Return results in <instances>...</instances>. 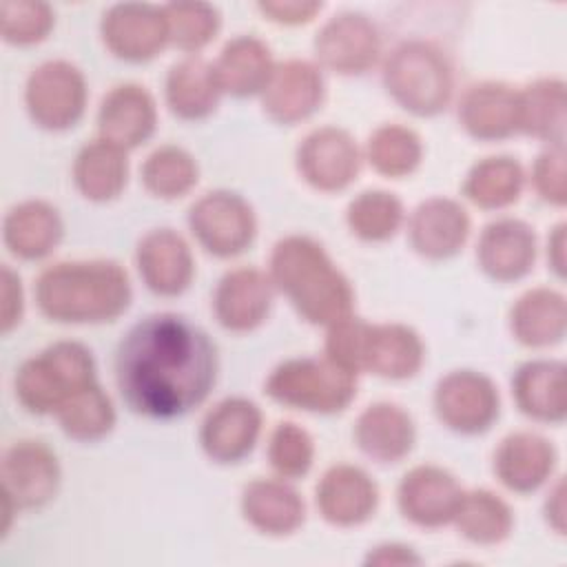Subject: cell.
I'll list each match as a JSON object with an SVG mask.
<instances>
[{"mask_svg": "<svg viewBox=\"0 0 567 567\" xmlns=\"http://www.w3.org/2000/svg\"><path fill=\"white\" fill-rule=\"evenodd\" d=\"M219 372L215 341L173 312L128 328L115 352V381L124 403L148 419H177L204 403Z\"/></svg>", "mask_w": 567, "mask_h": 567, "instance_id": "6da1fadb", "label": "cell"}, {"mask_svg": "<svg viewBox=\"0 0 567 567\" xmlns=\"http://www.w3.org/2000/svg\"><path fill=\"white\" fill-rule=\"evenodd\" d=\"M268 275L301 319L332 326L352 315L354 290L326 248L308 235H288L272 246Z\"/></svg>", "mask_w": 567, "mask_h": 567, "instance_id": "7a4b0ae2", "label": "cell"}, {"mask_svg": "<svg viewBox=\"0 0 567 567\" xmlns=\"http://www.w3.org/2000/svg\"><path fill=\"white\" fill-rule=\"evenodd\" d=\"M35 303L55 323L115 321L133 299L126 270L111 259L58 261L35 279Z\"/></svg>", "mask_w": 567, "mask_h": 567, "instance_id": "3957f363", "label": "cell"}, {"mask_svg": "<svg viewBox=\"0 0 567 567\" xmlns=\"http://www.w3.org/2000/svg\"><path fill=\"white\" fill-rule=\"evenodd\" d=\"M383 86L403 111L432 117L450 106L454 69L439 44L412 38L388 53L383 62Z\"/></svg>", "mask_w": 567, "mask_h": 567, "instance_id": "277c9868", "label": "cell"}, {"mask_svg": "<svg viewBox=\"0 0 567 567\" xmlns=\"http://www.w3.org/2000/svg\"><path fill=\"white\" fill-rule=\"evenodd\" d=\"M93 352L80 341H55L22 361L13 377L18 403L31 414H55L78 390L97 381Z\"/></svg>", "mask_w": 567, "mask_h": 567, "instance_id": "5b68a950", "label": "cell"}, {"mask_svg": "<svg viewBox=\"0 0 567 567\" xmlns=\"http://www.w3.org/2000/svg\"><path fill=\"white\" fill-rule=\"evenodd\" d=\"M264 392L284 408L312 414L343 412L357 396V374L323 357H297L279 363Z\"/></svg>", "mask_w": 567, "mask_h": 567, "instance_id": "8992f818", "label": "cell"}, {"mask_svg": "<svg viewBox=\"0 0 567 567\" xmlns=\"http://www.w3.org/2000/svg\"><path fill=\"white\" fill-rule=\"evenodd\" d=\"M186 219L197 244L219 259L241 255L257 237V215L248 199L235 190L204 193L193 202Z\"/></svg>", "mask_w": 567, "mask_h": 567, "instance_id": "52a82bcc", "label": "cell"}, {"mask_svg": "<svg viewBox=\"0 0 567 567\" xmlns=\"http://www.w3.org/2000/svg\"><path fill=\"white\" fill-rule=\"evenodd\" d=\"M86 78L69 60L38 64L24 84L27 113L44 131L73 128L86 111Z\"/></svg>", "mask_w": 567, "mask_h": 567, "instance_id": "ba28073f", "label": "cell"}, {"mask_svg": "<svg viewBox=\"0 0 567 567\" xmlns=\"http://www.w3.org/2000/svg\"><path fill=\"white\" fill-rule=\"evenodd\" d=\"M436 419L452 432L476 436L487 432L501 412L496 383L476 370H452L434 388Z\"/></svg>", "mask_w": 567, "mask_h": 567, "instance_id": "9c48e42d", "label": "cell"}, {"mask_svg": "<svg viewBox=\"0 0 567 567\" xmlns=\"http://www.w3.org/2000/svg\"><path fill=\"white\" fill-rule=\"evenodd\" d=\"M361 159L357 140L341 126L312 128L295 151L297 173L321 193L346 190L359 177Z\"/></svg>", "mask_w": 567, "mask_h": 567, "instance_id": "30bf717a", "label": "cell"}, {"mask_svg": "<svg viewBox=\"0 0 567 567\" xmlns=\"http://www.w3.org/2000/svg\"><path fill=\"white\" fill-rule=\"evenodd\" d=\"M2 498L16 509H38L51 503L60 489V463L55 452L35 439L11 443L0 465Z\"/></svg>", "mask_w": 567, "mask_h": 567, "instance_id": "8fae6325", "label": "cell"}, {"mask_svg": "<svg viewBox=\"0 0 567 567\" xmlns=\"http://www.w3.org/2000/svg\"><path fill=\"white\" fill-rule=\"evenodd\" d=\"M312 47L321 69L339 75H361L381 58V33L365 13L341 11L323 22Z\"/></svg>", "mask_w": 567, "mask_h": 567, "instance_id": "7c38bea8", "label": "cell"}, {"mask_svg": "<svg viewBox=\"0 0 567 567\" xmlns=\"http://www.w3.org/2000/svg\"><path fill=\"white\" fill-rule=\"evenodd\" d=\"M465 489L441 465H414L396 487V505L405 520L423 529H439L454 520Z\"/></svg>", "mask_w": 567, "mask_h": 567, "instance_id": "4fadbf2b", "label": "cell"}, {"mask_svg": "<svg viewBox=\"0 0 567 567\" xmlns=\"http://www.w3.org/2000/svg\"><path fill=\"white\" fill-rule=\"evenodd\" d=\"M261 425L264 414L255 401L246 396H226L202 419L199 445L210 461L233 465L255 450Z\"/></svg>", "mask_w": 567, "mask_h": 567, "instance_id": "5bb4252c", "label": "cell"}, {"mask_svg": "<svg viewBox=\"0 0 567 567\" xmlns=\"http://www.w3.org/2000/svg\"><path fill=\"white\" fill-rule=\"evenodd\" d=\"M100 33L104 47L124 62H148L171 44L164 9L142 2H120L106 9Z\"/></svg>", "mask_w": 567, "mask_h": 567, "instance_id": "9a60e30c", "label": "cell"}, {"mask_svg": "<svg viewBox=\"0 0 567 567\" xmlns=\"http://www.w3.org/2000/svg\"><path fill=\"white\" fill-rule=\"evenodd\" d=\"M264 113L284 126L299 124L315 115L326 97L321 66L310 60L290 58L275 64V71L261 91Z\"/></svg>", "mask_w": 567, "mask_h": 567, "instance_id": "2e32d148", "label": "cell"}, {"mask_svg": "<svg viewBox=\"0 0 567 567\" xmlns=\"http://www.w3.org/2000/svg\"><path fill=\"white\" fill-rule=\"evenodd\" d=\"M321 518L334 527H357L379 507V485L359 465L337 463L323 472L315 489Z\"/></svg>", "mask_w": 567, "mask_h": 567, "instance_id": "e0dca14e", "label": "cell"}, {"mask_svg": "<svg viewBox=\"0 0 567 567\" xmlns=\"http://www.w3.org/2000/svg\"><path fill=\"white\" fill-rule=\"evenodd\" d=\"M272 297L275 284L268 272L252 266L233 268L217 281L213 312L224 330L250 332L268 319Z\"/></svg>", "mask_w": 567, "mask_h": 567, "instance_id": "ac0fdd59", "label": "cell"}, {"mask_svg": "<svg viewBox=\"0 0 567 567\" xmlns=\"http://www.w3.org/2000/svg\"><path fill=\"white\" fill-rule=\"evenodd\" d=\"M538 241L534 228L516 217L489 221L476 241L478 268L498 284L527 277L536 264Z\"/></svg>", "mask_w": 567, "mask_h": 567, "instance_id": "d6986e66", "label": "cell"}, {"mask_svg": "<svg viewBox=\"0 0 567 567\" xmlns=\"http://www.w3.org/2000/svg\"><path fill=\"white\" fill-rule=\"evenodd\" d=\"M135 266L144 286L157 297H179L195 277L190 246L173 228L148 230L137 241Z\"/></svg>", "mask_w": 567, "mask_h": 567, "instance_id": "ffe728a7", "label": "cell"}, {"mask_svg": "<svg viewBox=\"0 0 567 567\" xmlns=\"http://www.w3.org/2000/svg\"><path fill=\"white\" fill-rule=\"evenodd\" d=\"M472 221L465 206L452 197L421 202L408 219V241L416 255L443 261L458 255L470 237Z\"/></svg>", "mask_w": 567, "mask_h": 567, "instance_id": "44dd1931", "label": "cell"}, {"mask_svg": "<svg viewBox=\"0 0 567 567\" xmlns=\"http://www.w3.org/2000/svg\"><path fill=\"white\" fill-rule=\"evenodd\" d=\"M157 128L155 97L135 82L113 86L97 109V133L102 140L131 151L153 137Z\"/></svg>", "mask_w": 567, "mask_h": 567, "instance_id": "7402d4cb", "label": "cell"}, {"mask_svg": "<svg viewBox=\"0 0 567 567\" xmlns=\"http://www.w3.org/2000/svg\"><path fill=\"white\" fill-rule=\"evenodd\" d=\"M558 454L543 434L518 430L501 439L494 450V474L514 494H532L554 474Z\"/></svg>", "mask_w": 567, "mask_h": 567, "instance_id": "603a6c76", "label": "cell"}, {"mask_svg": "<svg viewBox=\"0 0 567 567\" xmlns=\"http://www.w3.org/2000/svg\"><path fill=\"white\" fill-rule=\"evenodd\" d=\"M458 122L478 142L512 137L518 133V91L496 80L467 86L458 100Z\"/></svg>", "mask_w": 567, "mask_h": 567, "instance_id": "cb8c5ba5", "label": "cell"}, {"mask_svg": "<svg viewBox=\"0 0 567 567\" xmlns=\"http://www.w3.org/2000/svg\"><path fill=\"white\" fill-rule=\"evenodd\" d=\"M354 443L370 461L388 465L403 461L416 443L414 419L396 403H370L354 421Z\"/></svg>", "mask_w": 567, "mask_h": 567, "instance_id": "d4e9b609", "label": "cell"}, {"mask_svg": "<svg viewBox=\"0 0 567 567\" xmlns=\"http://www.w3.org/2000/svg\"><path fill=\"white\" fill-rule=\"evenodd\" d=\"M567 368L556 359H532L516 368L512 396L516 408L538 423H563L567 416Z\"/></svg>", "mask_w": 567, "mask_h": 567, "instance_id": "484cf974", "label": "cell"}, {"mask_svg": "<svg viewBox=\"0 0 567 567\" xmlns=\"http://www.w3.org/2000/svg\"><path fill=\"white\" fill-rule=\"evenodd\" d=\"M244 520L266 536H290L306 520V505L286 478H255L241 492Z\"/></svg>", "mask_w": 567, "mask_h": 567, "instance_id": "4316f807", "label": "cell"}, {"mask_svg": "<svg viewBox=\"0 0 567 567\" xmlns=\"http://www.w3.org/2000/svg\"><path fill=\"white\" fill-rule=\"evenodd\" d=\"M64 224L58 208L44 199L16 204L2 221V241L7 250L24 261H38L51 255L62 241Z\"/></svg>", "mask_w": 567, "mask_h": 567, "instance_id": "83f0119b", "label": "cell"}, {"mask_svg": "<svg viewBox=\"0 0 567 567\" xmlns=\"http://www.w3.org/2000/svg\"><path fill=\"white\" fill-rule=\"evenodd\" d=\"M425 359L419 332L405 323H370L363 350V372L381 379H412Z\"/></svg>", "mask_w": 567, "mask_h": 567, "instance_id": "f1b7e54d", "label": "cell"}, {"mask_svg": "<svg viewBox=\"0 0 567 567\" xmlns=\"http://www.w3.org/2000/svg\"><path fill=\"white\" fill-rule=\"evenodd\" d=\"M275 60L270 47L257 35H237L224 44L213 62L221 93L233 97L261 95L272 71Z\"/></svg>", "mask_w": 567, "mask_h": 567, "instance_id": "f546056e", "label": "cell"}, {"mask_svg": "<svg viewBox=\"0 0 567 567\" xmlns=\"http://www.w3.org/2000/svg\"><path fill=\"white\" fill-rule=\"evenodd\" d=\"M509 330L527 348L560 343L567 330L565 295L547 286L523 292L509 310Z\"/></svg>", "mask_w": 567, "mask_h": 567, "instance_id": "4dcf8cb0", "label": "cell"}, {"mask_svg": "<svg viewBox=\"0 0 567 567\" xmlns=\"http://www.w3.org/2000/svg\"><path fill=\"white\" fill-rule=\"evenodd\" d=\"M164 95L173 115L195 122L215 113L224 93L217 84L213 62L199 55H186L168 69Z\"/></svg>", "mask_w": 567, "mask_h": 567, "instance_id": "1f68e13d", "label": "cell"}, {"mask_svg": "<svg viewBox=\"0 0 567 567\" xmlns=\"http://www.w3.org/2000/svg\"><path fill=\"white\" fill-rule=\"evenodd\" d=\"M128 182L126 151L97 137L86 142L73 159V184L89 202H111L122 195Z\"/></svg>", "mask_w": 567, "mask_h": 567, "instance_id": "d6a6232c", "label": "cell"}, {"mask_svg": "<svg viewBox=\"0 0 567 567\" xmlns=\"http://www.w3.org/2000/svg\"><path fill=\"white\" fill-rule=\"evenodd\" d=\"M518 133L565 146V82L540 78L518 91Z\"/></svg>", "mask_w": 567, "mask_h": 567, "instance_id": "836d02e7", "label": "cell"}, {"mask_svg": "<svg viewBox=\"0 0 567 567\" xmlns=\"http://www.w3.org/2000/svg\"><path fill=\"white\" fill-rule=\"evenodd\" d=\"M525 171L516 157L492 155L476 162L463 182V195L483 210H501L518 202Z\"/></svg>", "mask_w": 567, "mask_h": 567, "instance_id": "e575fe53", "label": "cell"}, {"mask_svg": "<svg viewBox=\"0 0 567 567\" xmlns=\"http://www.w3.org/2000/svg\"><path fill=\"white\" fill-rule=\"evenodd\" d=\"M458 534L481 547H494L509 538L514 529L512 507L489 489L465 492L452 520Z\"/></svg>", "mask_w": 567, "mask_h": 567, "instance_id": "d590c367", "label": "cell"}, {"mask_svg": "<svg viewBox=\"0 0 567 567\" xmlns=\"http://www.w3.org/2000/svg\"><path fill=\"white\" fill-rule=\"evenodd\" d=\"M62 432L80 443L104 439L115 425V408L106 390L95 381L71 394L55 412Z\"/></svg>", "mask_w": 567, "mask_h": 567, "instance_id": "8d00e7d4", "label": "cell"}, {"mask_svg": "<svg viewBox=\"0 0 567 567\" xmlns=\"http://www.w3.org/2000/svg\"><path fill=\"white\" fill-rule=\"evenodd\" d=\"M365 159L379 175L401 179L421 166L423 142L410 126L381 124L365 142Z\"/></svg>", "mask_w": 567, "mask_h": 567, "instance_id": "74e56055", "label": "cell"}, {"mask_svg": "<svg viewBox=\"0 0 567 567\" xmlns=\"http://www.w3.org/2000/svg\"><path fill=\"white\" fill-rule=\"evenodd\" d=\"M140 179L153 197L177 199L195 188L199 179V166L186 148L164 144L144 159Z\"/></svg>", "mask_w": 567, "mask_h": 567, "instance_id": "f35d334b", "label": "cell"}, {"mask_svg": "<svg viewBox=\"0 0 567 567\" xmlns=\"http://www.w3.org/2000/svg\"><path fill=\"white\" fill-rule=\"evenodd\" d=\"M405 219L403 202L381 188L359 193L346 208V224L350 233L363 241L392 239Z\"/></svg>", "mask_w": 567, "mask_h": 567, "instance_id": "ab89813d", "label": "cell"}, {"mask_svg": "<svg viewBox=\"0 0 567 567\" xmlns=\"http://www.w3.org/2000/svg\"><path fill=\"white\" fill-rule=\"evenodd\" d=\"M173 47L195 55L215 40L221 27L217 7L208 2H168L162 7Z\"/></svg>", "mask_w": 567, "mask_h": 567, "instance_id": "60d3db41", "label": "cell"}, {"mask_svg": "<svg viewBox=\"0 0 567 567\" xmlns=\"http://www.w3.org/2000/svg\"><path fill=\"white\" fill-rule=\"evenodd\" d=\"M268 463L279 478H301L315 461V441L308 430L292 421L275 425L268 439Z\"/></svg>", "mask_w": 567, "mask_h": 567, "instance_id": "b9f144b4", "label": "cell"}, {"mask_svg": "<svg viewBox=\"0 0 567 567\" xmlns=\"http://www.w3.org/2000/svg\"><path fill=\"white\" fill-rule=\"evenodd\" d=\"M53 22L55 13L47 2L4 0L0 4V33L9 44H38L51 33Z\"/></svg>", "mask_w": 567, "mask_h": 567, "instance_id": "7bdbcfd3", "label": "cell"}, {"mask_svg": "<svg viewBox=\"0 0 567 567\" xmlns=\"http://www.w3.org/2000/svg\"><path fill=\"white\" fill-rule=\"evenodd\" d=\"M368 328L370 323L354 315L328 326L326 357L352 374L363 372V350H365Z\"/></svg>", "mask_w": 567, "mask_h": 567, "instance_id": "ee69618b", "label": "cell"}, {"mask_svg": "<svg viewBox=\"0 0 567 567\" xmlns=\"http://www.w3.org/2000/svg\"><path fill=\"white\" fill-rule=\"evenodd\" d=\"M532 186L543 202L551 206H565V146H547L543 153H538L532 166Z\"/></svg>", "mask_w": 567, "mask_h": 567, "instance_id": "f6af8a7d", "label": "cell"}, {"mask_svg": "<svg viewBox=\"0 0 567 567\" xmlns=\"http://www.w3.org/2000/svg\"><path fill=\"white\" fill-rule=\"evenodd\" d=\"M257 9L270 22L297 27L315 20V16L323 9V4L315 0H268V2H259Z\"/></svg>", "mask_w": 567, "mask_h": 567, "instance_id": "bcb514c9", "label": "cell"}, {"mask_svg": "<svg viewBox=\"0 0 567 567\" xmlns=\"http://www.w3.org/2000/svg\"><path fill=\"white\" fill-rule=\"evenodd\" d=\"M22 312H24L22 281L9 266H2V306H0L2 334H9L20 323Z\"/></svg>", "mask_w": 567, "mask_h": 567, "instance_id": "7dc6e473", "label": "cell"}, {"mask_svg": "<svg viewBox=\"0 0 567 567\" xmlns=\"http://www.w3.org/2000/svg\"><path fill=\"white\" fill-rule=\"evenodd\" d=\"M421 556L401 543H383L368 551L365 565H419Z\"/></svg>", "mask_w": 567, "mask_h": 567, "instance_id": "c3c4849f", "label": "cell"}, {"mask_svg": "<svg viewBox=\"0 0 567 567\" xmlns=\"http://www.w3.org/2000/svg\"><path fill=\"white\" fill-rule=\"evenodd\" d=\"M545 518L556 529V534H565V483L563 478L549 489L545 501Z\"/></svg>", "mask_w": 567, "mask_h": 567, "instance_id": "681fc988", "label": "cell"}, {"mask_svg": "<svg viewBox=\"0 0 567 567\" xmlns=\"http://www.w3.org/2000/svg\"><path fill=\"white\" fill-rule=\"evenodd\" d=\"M547 261L558 277H565V224L563 221L554 226L547 239Z\"/></svg>", "mask_w": 567, "mask_h": 567, "instance_id": "f907efd6", "label": "cell"}]
</instances>
